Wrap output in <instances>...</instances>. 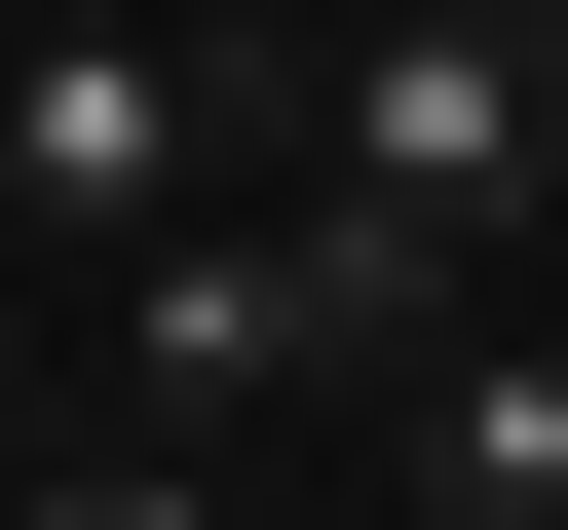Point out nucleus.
<instances>
[{
	"label": "nucleus",
	"instance_id": "3",
	"mask_svg": "<svg viewBox=\"0 0 568 530\" xmlns=\"http://www.w3.org/2000/svg\"><path fill=\"white\" fill-rule=\"evenodd\" d=\"M190 152H227V77L152 39V0H39V39H0V190L39 227H190Z\"/></svg>",
	"mask_w": 568,
	"mask_h": 530
},
{
	"label": "nucleus",
	"instance_id": "1",
	"mask_svg": "<svg viewBox=\"0 0 568 530\" xmlns=\"http://www.w3.org/2000/svg\"><path fill=\"white\" fill-rule=\"evenodd\" d=\"M304 190L417 227V265H493L568 190V0H342V39H304Z\"/></svg>",
	"mask_w": 568,
	"mask_h": 530
},
{
	"label": "nucleus",
	"instance_id": "5",
	"mask_svg": "<svg viewBox=\"0 0 568 530\" xmlns=\"http://www.w3.org/2000/svg\"><path fill=\"white\" fill-rule=\"evenodd\" d=\"M39 530H227V492H190V455H77V492H39Z\"/></svg>",
	"mask_w": 568,
	"mask_h": 530
},
{
	"label": "nucleus",
	"instance_id": "4",
	"mask_svg": "<svg viewBox=\"0 0 568 530\" xmlns=\"http://www.w3.org/2000/svg\"><path fill=\"white\" fill-rule=\"evenodd\" d=\"M417 530H568V342H417Z\"/></svg>",
	"mask_w": 568,
	"mask_h": 530
},
{
	"label": "nucleus",
	"instance_id": "2",
	"mask_svg": "<svg viewBox=\"0 0 568 530\" xmlns=\"http://www.w3.org/2000/svg\"><path fill=\"white\" fill-rule=\"evenodd\" d=\"M114 304H152V455H190V417H265V379H342V342H455V265L304 190V227H152Z\"/></svg>",
	"mask_w": 568,
	"mask_h": 530
}]
</instances>
